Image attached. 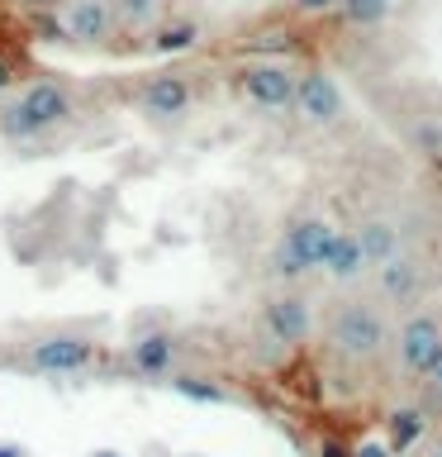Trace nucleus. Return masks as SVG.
Instances as JSON below:
<instances>
[{
	"instance_id": "nucleus-9",
	"label": "nucleus",
	"mask_w": 442,
	"mask_h": 457,
	"mask_svg": "<svg viewBox=\"0 0 442 457\" xmlns=\"http://www.w3.org/2000/svg\"><path fill=\"white\" fill-rule=\"evenodd\" d=\"M191 100H195V91L181 71H157V77H148L138 91V105L148 120H181V114L191 110Z\"/></svg>"
},
{
	"instance_id": "nucleus-14",
	"label": "nucleus",
	"mask_w": 442,
	"mask_h": 457,
	"mask_svg": "<svg viewBox=\"0 0 442 457\" xmlns=\"http://www.w3.org/2000/svg\"><path fill=\"white\" fill-rule=\"evenodd\" d=\"M376 281H381V295L390 300H409L413 291H419V262L405 253H395L385 267H376Z\"/></svg>"
},
{
	"instance_id": "nucleus-8",
	"label": "nucleus",
	"mask_w": 442,
	"mask_h": 457,
	"mask_svg": "<svg viewBox=\"0 0 442 457\" xmlns=\"http://www.w3.org/2000/svg\"><path fill=\"white\" fill-rule=\"evenodd\" d=\"M262 324H266L271 338L291 343V348H299V343L314 338V310H309V300L295 295V291L266 295L262 300Z\"/></svg>"
},
{
	"instance_id": "nucleus-3",
	"label": "nucleus",
	"mask_w": 442,
	"mask_h": 457,
	"mask_svg": "<svg viewBox=\"0 0 442 457\" xmlns=\"http://www.w3.org/2000/svg\"><path fill=\"white\" fill-rule=\"evenodd\" d=\"M328 343H333V353L348 357V362H371V357L390 343V324L366 305H342L333 320H328Z\"/></svg>"
},
{
	"instance_id": "nucleus-12",
	"label": "nucleus",
	"mask_w": 442,
	"mask_h": 457,
	"mask_svg": "<svg viewBox=\"0 0 442 457\" xmlns=\"http://www.w3.org/2000/svg\"><path fill=\"white\" fill-rule=\"evenodd\" d=\"M352 234H356V243H362L366 267H385L399 253V228L390 220H366L362 228H352Z\"/></svg>"
},
{
	"instance_id": "nucleus-22",
	"label": "nucleus",
	"mask_w": 442,
	"mask_h": 457,
	"mask_svg": "<svg viewBox=\"0 0 442 457\" xmlns=\"http://www.w3.org/2000/svg\"><path fill=\"white\" fill-rule=\"evenodd\" d=\"M423 143L433 148L438 157H442V124H433V129H423Z\"/></svg>"
},
{
	"instance_id": "nucleus-27",
	"label": "nucleus",
	"mask_w": 442,
	"mask_h": 457,
	"mask_svg": "<svg viewBox=\"0 0 442 457\" xmlns=\"http://www.w3.org/2000/svg\"><path fill=\"white\" fill-rule=\"evenodd\" d=\"M91 457H124V453H110V448H100V453H91Z\"/></svg>"
},
{
	"instance_id": "nucleus-1",
	"label": "nucleus",
	"mask_w": 442,
	"mask_h": 457,
	"mask_svg": "<svg viewBox=\"0 0 442 457\" xmlns=\"http://www.w3.org/2000/svg\"><path fill=\"white\" fill-rule=\"evenodd\" d=\"M77 105H71V91L57 81H29L14 100L0 105V138L10 143H24V138H38V134H53L62 129Z\"/></svg>"
},
{
	"instance_id": "nucleus-30",
	"label": "nucleus",
	"mask_w": 442,
	"mask_h": 457,
	"mask_svg": "<svg viewBox=\"0 0 442 457\" xmlns=\"http://www.w3.org/2000/svg\"><path fill=\"white\" fill-rule=\"evenodd\" d=\"M390 5H395V0H390Z\"/></svg>"
},
{
	"instance_id": "nucleus-20",
	"label": "nucleus",
	"mask_w": 442,
	"mask_h": 457,
	"mask_svg": "<svg viewBox=\"0 0 442 457\" xmlns=\"http://www.w3.org/2000/svg\"><path fill=\"white\" fill-rule=\"evenodd\" d=\"M352 457H395V453H390V443H385V438H366V443H356V448H352Z\"/></svg>"
},
{
	"instance_id": "nucleus-18",
	"label": "nucleus",
	"mask_w": 442,
	"mask_h": 457,
	"mask_svg": "<svg viewBox=\"0 0 442 457\" xmlns=\"http://www.w3.org/2000/svg\"><path fill=\"white\" fill-rule=\"evenodd\" d=\"M338 14H342V24L371 29V24H381L385 14H390V0H342Z\"/></svg>"
},
{
	"instance_id": "nucleus-19",
	"label": "nucleus",
	"mask_w": 442,
	"mask_h": 457,
	"mask_svg": "<svg viewBox=\"0 0 442 457\" xmlns=\"http://www.w3.org/2000/svg\"><path fill=\"white\" fill-rule=\"evenodd\" d=\"M171 386H176V391L185 395V400H200V405H224V391H219V386H209L205 377H176V381H171Z\"/></svg>"
},
{
	"instance_id": "nucleus-23",
	"label": "nucleus",
	"mask_w": 442,
	"mask_h": 457,
	"mask_svg": "<svg viewBox=\"0 0 442 457\" xmlns=\"http://www.w3.org/2000/svg\"><path fill=\"white\" fill-rule=\"evenodd\" d=\"M14 81V62H10V57L5 53H0V91H5V86Z\"/></svg>"
},
{
	"instance_id": "nucleus-24",
	"label": "nucleus",
	"mask_w": 442,
	"mask_h": 457,
	"mask_svg": "<svg viewBox=\"0 0 442 457\" xmlns=\"http://www.w3.org/2000/svg\"><path fill=\"white\" fill-rule=\"evenodd\" d=\"M0 457H29L24 443H0Z\"/></svg>"
},
{
	"instance_id": "nucleus-26",
	"label": "nucleus",
	"mask_w": 442,
	"mask_h": 457,
	"mask_svg": "<svg viewBox=\"0 0 442 457\" xmlns=\"http://www.w3.org/2000/svg\"><path fill=\"white\" fill-rule=\"evenodd\" d=\"M428 377H433V386L442 391V353H438V362H433V371H428Z\"/></svg>"
},
{
	"instance_id": "nucleus-25",
	"label": "nucleus",
	"mask_w": 442,
	"mask_h": 457,
	"mask_svg": "<svg viewBox=\"0 0 442 457\" xmlns=\"http://www.w3.org/2000/svg\"><path fill=\"white\" fill-rule=\"evenodd\" d=\"M323 457H352V453L342 448V443H333V438H328V443H323Z\"/></svg>"
},
{
	"instance_id": "nucleus-15",
	"label": "nucleus",
	"mask_w": 442,
	"mask_h": 457,
	"mask_svg": "<svg viewBox=\"0 0 442 457\" xmlns=\"http://www.w3.org/2000/svg\"><path fill=\"white\" fill-rule=\"evenodd\" d=\"M200 43V24L195 20H167L152 29V53L162 57H176V53H191Z\"/></svg>"
},
{
	"instance_id": "nucleus-2",
	"label": "nucleus",
	"mask_w": 442,
	"mask_h": 457,
	"mask_svg": "<svg viewBox=\"0 0 442 457\" xmlns=\"http://www.w3.org/2000/svg\"><path fill=\"white\" fill-rule=\"evenodd\" d=\"M328 238H333V224H328V220H314V214L295 220L281 234L276 257H271L276 277L281 281H299V277H309V271H319L323 267V253H328Z\"/></svg>"
},
{
	"instance_id": "nucleus-13",
	"label": "nucleus",
	"mask_w": 442,
	"mask_h": 457,
	"mask_svg": "<svg viewBox=\"0 0 442 457\" xmlns=\"http://www.w3.org/2000/svg\"><path fill=\"white\" fill-rule=\"evenodd\" d=\"M128 357H134V371H143V377H167L171 362H176V343L167 334H143Z\"/></svg>"
},
{
	"instance_id": "nucleus-5",
	"label": "nucleus",
	"mask_w": 442,
	"mask_h": 457,
	"mask_svg": "<svg viewBox=\"0 0 442 457\" xmlns=\"http://www.w3.org/2000/svg\"><path fill=\"white\" fill-rule=\"evenodd\" d=\"M238 91L252 110H266V114H281L295 105V71L281 67V62H252L248 71L238 77Z\"/></svg>"
},
{
	"instance_id": "nucleus-21",
	"label": "nucleus",
	"mask_w": 442,
	"mask_h": 457,
	"mask_svg": "<svg viewBox=\"0 0 442 457\" xmlns=\"http://www.w3.org/2000/svg\"><path fill=\"white\" fill-rule=\"evenodd\" d=\"M338 5H342V0H295V10L309 14V20H314V14H333Z\"/></svg>"
},
{
	"instance_id": "nucleus-6",
	"label": "nucleus",
	"mask_w": 442,
	"mask_h": 457,
	"mask_svg": "<svg viewBox=\"0 0 442 457\" xmlns=\"http://www.w3.org/2000/svg\"><path fill=\"white\" fill-rule=\"evenodd\" d=\"M395 353H399V367H405L409 377H428L438 362V353H442V324L433 314H409L395 334Z\"/></svg>"
},
{
	"instance_id": "nucleus-10",
	"label": "nucleus",
	"mask_w": 442,
	"mask_h": 457,
	"mask_svg": "<svg viewBox=\"0 0 442 457\" xmlns=\"http://www.w3.org/2000/svg\"><path fill=\"white\" fill-rule=\"evenodd\" d=\"M57 24H62L67 43H86V48H95V43L110 38L114 14H110V0H67Z\"/></svg>"
},
{
	"instance_id": "nucleus-7",
	"label": "nucleus",
	"mask_w": 442,
	"mask_h": 457,
	"mask_svg": "<svg viewBox=\"0 0 442 457\" xmlns=\"http://www.w3.org/2000/svg\"><path fill=\"white\" fill-rule=\"evenodd\" d=\"M91 357H95V343L86 334H48L29 348V362L43 377H71V371L91 367Z\"/></svg>"
},
{
	"instance_id": "nucleus-28",
	"label": "nucleus",
	"mask_w": 442,
	"mask_h": 457,
	"mask_svg": "<svg viewBox=\"0 0 442 457\" xmlns=\"http://www.w3.org/2000/svg\"><path fill=\"white\" fill-rule=\"evenodd\" d=\"M433 457H442V448H433Z\"/></svg>"
},
{
	"instance_id": "nucleus-4",
	"label": "nucleus",
	"mask_w": 442,
	"mask_h": 457,
	"mask_svg": "<svg viewBox=\"0 0 442 457\" xmlns=\"http://www.w3.org/2000/svg\"><path fill=\"white\" fill-rule=\"evenodd\" d=\"M305 124L314 129H328V124H342V114H348V96H342V86L328 77V71H305V77H295V105H291Z\"/></svg>"
},
{
	"instance_id": "nucleus-11",
	"label": "nucleus",
	"mask_w": 442,
	"mask_h": 457,
	"mask_svg": "<svg viewBox=\"0 0 442 457\" xmlns=\"http://www.w3.org/2000/svg\"><path fill=\"white\" fill-rule=\"evenodd\" d=\"M338 286H352V281H362L366 277V257H362V243H356L352 228H333V238H328V253H323V267Z\"/></svg>"
},
{
	"instance_id": "nucleus-17",
	"label": "nucleus",
	"mask_w": 442,
	"mask_h": 457,
	"mask_svg": "<svg viewBox=\"0 0 442 457\" xmlns=\"http://www.w3.org/2000/svg\"><path fill=\"white\" fill-rule=\"evenodd\" d=\"M157 10H162V0H110L114 24H124V29L152 24V20H157Z\"/></svg>"
},
{
	"instance_id": "nucleus-16",
	"label": "nucleus",
	"mask_w": 442,
	"mask_h": 457,
	"mask_svg": "<svg viewBox=\"0 0 442 457\" xmlns=\"http://www.w3.org/2000/svg\"><path fill=\"white\" fill-rule=\"evenodd\" d=\"M423 428H428L423 410H395L390 420H385V443H390V453H405L423 438Z\"/></svg>"
},
{
	"instance_id": "nucleus-29",
	"label": "nucleus",
	"mask_w": 442,
	"mask_h": 457,
	"mask_svg": "<svg viewBox=\"0 0 442 457\" xmlns=\"http://www.w3.org/2000/svg\"><path fill=\"white\" fill-rule=\"evenodd\" d=\"M438 167H442V157H438Z\"/></svg>"
}]
</instances>
